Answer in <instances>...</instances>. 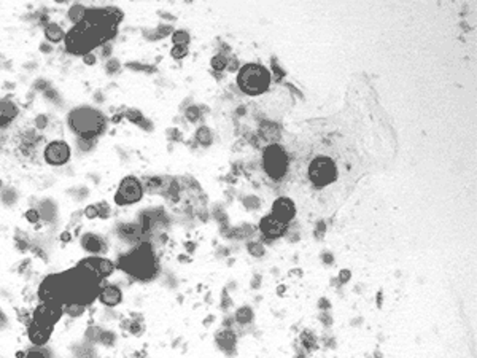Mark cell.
Returning a JSON list of instances; mask_svg holds the SVG:
<instances>
[{"instance_id":"41","label":"cell","mask_w":477,"mask_h":358,"mask_svg":"<svg viewBox=\"0 0 477 358\" xmlns=\"http://www.w3.org/2000/svg\"><path fill=\"white\" fill-rule=\"evenodd\" d=\"M250 252L253 253V255H263V247H259L258 244L255 247L250 245Z\"/></svg>"},{"instance_id":"16","label":"cell","mask_w":477,"mask_h":358,"mask_svg":"<svg viewBox=\"0 0 477 358\" xmlns=\"http://www.w3.org/2000/svg\"><path fill=\"white\" fill-rule=\"evenodd\" d=\"M82 245L89 253H101L104 250V240L96 234H84L82 239Z\"/></svg>"},{"instance_id":"15","label":"cell","mask_w":477,"mask_h":358,"mask_svg":"<svg viewBox=\"0 0 477 358\" xmlns=\"http://www.w3.org/2000/svg\"><path fill=\"white\" fill-rule=\"evenodd\" d=\"M92 268L97 273V275L104 279V277H108L111 273L115 271V264L110 260H105V258H91Z\"/></svg>"},{"instance_id":"48","label":"cell","mask_w":477,"mask_h":358,"mask_svg":"<svg viewBox=\"0 0 477 358\" xmlns=\"http://www.w3.org/2000/svg\"><path fill=\"white\" fill-rule=\"evenodd\" d=\"M0 187H2V180H0Z\"/></svg>"},{"instance_id":"24","label":"cell","mask_w":477,"mask_h":358,"mask_svg":"<svg viewBox=\"0 0 477 358\" xmlns=\"http://www.w3.org/2000/svg\"><path fill=\"white\" fill-rule=\"evenodd\" d=\"M77 145H78V148H80V150H82V151H91L92 148H94L96 142H94V140H91V139H83V137H80V139L77 140Z\"/></svg>"},{"instance_id":"43","label":"cell","mask_w":477,"mask_h":358,"mask_svg":"<svg viewBox=\"0 0 477 358\" xmlns=\"http://www.w3.org/2000/svg\"><path fill=\"white\" fill-rule=\"evenodd\" d=\"M40 49L43 53H51V45H48V43H41Z\"/></svg>"},{"instance_id":"37","label":"cell","mask_w":477,"mask_h":358,"mask_svg":"<svg viewBox=\"0 0 477 358\" xmlns=\"http://www.w3.org/2000/svg\"><path fill=\"white\" fill-rule=\"evenodd\" d=\"M170 32H172V27L170 26H159L158 32H156V37H158V39H163L164 35L170 34Z\"/></svg>"},{"instance_id":"28","label":"cell","mask_w":477,"mask_h":358,"mask_svg":"<svg viewBox=\"0 0 477 358\" xmlns=\"http://www.w3.org/2000/svg\"><path fill=\"white\" fill-rule=\"evenodd\" d=\"M187 53H188V48L187 45H175L172 49V56L175 58V59H182L187 56Z\"/></svg>"},{"instance_id":"11","label":"cell","mask_w":477,"mask_h":358,"mask_svg":"<svg viewBox=\"0 0 477 358\" xmlns=\"http://www.w3.org/2000/svg\"><path fill=\"white\" fill-rule=\"evenodd\" d=\"M259 230H261L268 237H280L282 234H285L287 231V223H283V221L277 220L275 217H272V215H268V217H264L261 220V223H259Z\"/></svg>"},{"instance_id":"26","label":"cell","mask_w":477,"mask_h":358,"mask_svg":"<svg viewBox=\"0 0 477 358\" xmlns=\"http://www.w3.org/2000/svg\"><path fill=\"white\" fill-rule=\"evenodd\" d=\"M301 339H302V344H304L306 347H313V345L317 344V339H315L312 331H304V333H302Z\"/></svg>"},{"instance_id":"12","label":"cell","mask_w":477,"mask_h":358,"mask_svg":"<svg viewBox=\"0 0 477 358\" xmlns=\"http://www.w3.org/2000/svg\"><path fill=\"white\" fill-rule=\"evenodd\" d=\"M18 113H20V110H18L16 104L11 99H0V127L8 126L18 116Z\"/></svg>"},{"instance_id":"27","label":"cell","mask_w":477,"mask_h":358,"mask_svg":"<svg viewBox=\"0 0 477 358\" xmlns=\"http://www.w3.org/2000/svg\"><path fill=\"white\" fill-rule=\"evenodd\" d=\"M226 65H228V59L225 56H221V54H218V56H215L212 59V67L216 70H223Z\"/></svg>"},{"instance_id":"25","label":"cell","mask_w":477,"mask_h":358,"mask_svg":"<svg viewBox=\"0 0 477 358\" xmlns=\"http://www.w3.org/2000/svg\"><path fill=\"white\" fill-rule=\"evenodd\" d=\"M126 118L129 121H132L134 125H140V123L145 120L144 115H142L139 110H127V112H126Z\"/></svg>"},{"instance_id":"22","label":"cell","mask_w":477,"mask_h":358,"mask_svg":"<svg viewBox=\"0 0 477 358\" xmlns=\"http://www.w3.org/2000/svg\"><path fill=\"white\" fill-rule=\"evenodd\" d=\"M235 317H237V322H240V323H250L253 318V312L250 307H242Z\"/></svg>"},{"instance_id":"19","label":"cell","mask_w":477,"mask_h":358,"mask_svg":"<svg viewBox=\"0 0 477 358\" xmlns=\"http://www.w3.org/2000/svg\"><path fill=\"white\" fill-rule=\"evenodd\" d=\"M235 342V337L231 331H221L218 335V344L221 345V349L229 350V347L232 349V345Z\"/></svg>"},{"instance_id":"23","label":"cell","mask_w":477,"mask_h":358,"mask_svg":"<svg viewBox=\"0 0 477 358\" xmlns=\"http://www.w3.org/2000/svg\"><path fill=\"white\" fill-rule=\"evenodd\" d=\"M173 43L175 45H187V43L189 42V35L188 32H185V30H178V32L173 34Z\"/></svg>"},{"instance_id":"10","label":"cell","mask_w":477,"mask_h":358,"mask_svg":"<svg viewBox=\"0 0 477 358\" xmlns=\"http://www.w3.org/2000/svg\"><path fill=\"white\" fill-rule=\"evenodd\" d=\"M272 217H275L277 220L283 221V223H288V221L294 217V204L293 201H290L288 197H280L274 202V207H272Z\"/></svg>"},{"instance_id":"40","label":"cell","mask_w":477,"mask_h":358,"mask_svg":"<svg viewBox=\"0 0 477 358\" xmlns=\"http://www.w3.org/2000/svg\"><path fill=\"white\" fill-rule=\"evenodd\" d=\"M46 88H49V84L45 82V80H39V82L34 84V89H39V91H45Z\"/></svg>"},{"instance_id":"42","label":"cell","mask_w":477,"mask_h":358,"mask_svg":"<svg viewBox=\"0 0 477 358\" xmlns=\"http://www.w3.org/2000/svg\"><path fill=\"white\" fill-rule=\"evenodd\" d=\"M139 126H142V127H144L145 129V131H151V129H153V126H151V123L150 121H146V120H144V121H142L140 123V125Z\"/></svg>"},{"instance_id":"17","label":"cell","mask_w":477,"mask_h":358,"mask_svg":"<svg viewBox=\"0 0 477 358\" xmlns=\"http://www.w3.org/2000/svg\"><path fill=\"white\" fill-rule=\"evenodd\" d=\"M45 37H46V40L49 42V45H51V43L62 42L65 39V34H64V30H62V27L59 26V24L48 22L45 26Z\"/></svg>"},{"instance_id":"20","label":"cell","mask_w":477,"mask_h":358,"mask_svg":"<svg viewBox=\"0 0 477 358\" xmlns=\"http://www.w3.org/2000/svg\"><path fill=\"white\" fill-rule=\"evenodd\" d=\"M62 311L70 317H80L84 312V306L77 304V302H69V304L62 306Z\"/></svg>"},{"instance_id":"3","label":"cell","mask_w":477,"mask_h":358,"mask_svg":"<svg viewBox=\"0 0 477 358\" xmlns=\"http://www.w3.org/2000/svg\"><path fill=\"white\" fill-rule=\"evenodd\" d=\"M121 268L126 273L135 277H142V279L151 277L154 274V260L148 245L142 247L140 250L134 252L132 255L121 258Z\"/></svg>"},{"instance_id":"5","label":"cell","mask_w":477,"mask_h":358,"mask_svg":"<svg viewBox=\"0 0 477 358\" xmlns=\"http://www.w3.org/2000/svg\"><path fill=\"white\" fill-rule=\"evenodd\" d=\"M264 168L269 177L280 180L287 174L288 169V156L278 145L269 147L264 153Z\"/></svg>"},{"instance_id":"46","label":"cell","mask_w":477,"mask_h":358,"mask_svg":"<svg viewBox=\"0 0 477 358\" xmlns=\"http://www.w3.org/2000/svg\"><path fill=\"white\" fill-rule=\"evenodd\" d=\"M237 61H235V59H232L231 61V67H229V70H237Z\"/></svg>"},{"instance_id":"34","label":"cell","mask_w":477,"mask_h":358,"mask_svg":"<svg viewBox=\"0 0 477 358\" xmlns=\"http://www.w3.org/2000/svg\"><path fill=\"white\" fill-rule=\"evenodd\" d=\"M97 212H99V217L107 218V217H108V213H110V209H108L107 204L102 202V204H97Z\"/></svg>"},{"instance_id":"47","label":"cell","mask_w":477,"mask_h":358,"mask_svg":"<svg viewBox=\"0 0 477 358\" xmlns=\"http://www.w3.org/2000/svg\"><path fill=\"white\" fill-rule=\"evenodd\" d=\"M61 239H62V240H69V239H70V236H69V234H67V232H64L62 236H61Z\"/></svg>"},{"instance_id":"14","label":"cell","mask_w":477,"mask_h":358,"mask_svg":"<svg viewBox=\"0 0 477 358\" xmlns=\"http://www.w3.org/2000/svg\"><path fill=\"white\" fill-rule=\"evenodd\" d=\"M99 299H101L102 304L113 307L121 302V292L120 288L115 285H105L101 292H99Z\"/></svg>"},{"instance_id":"35","label":"cell","mask_w":477,"mask_h":358,"mask_svg":"<svg viewBox=\"0 0 477 358\" xmlns=\"http://www.w3.org/2000/svg\"><path fill=\"white\" fill-rule=\"evenodd\" d=\"M43 94H45L46 99H51V101H54V102H59V96H58V92H56L54 89H51V88H46L45 91H43Z\"/></svg>"},{"instance_id":"2","label":"cell","mask_w":477,"mask_h":358,"mask_svg":"<svg viewBox=\"0 0 477 358\" xmlns=\"http://www.w3.org/2000/svg\"><path fill=\"white\" fill-rule=\"evenodd\" d=\"M239 86L240 89L247 94H261L268 89L270 82V73L268 69H264L259 64H247L242 70L239 72Z\"/></svg>"},{"instance_id":"9","label":"cell","mask_w":477,"mask_h":358,"mask_svg":"<svg viewBox=\"0 0 477 358\" xmlns=\"http://www.w3.org/2000/svg\"><path fill=\"white\" fill-rule=\"evenodd\" d=\"M45 161L51 166H64L70 158V147L64 140L49 142L45 148Z\"/></svg>"},{"instance_id":"29","label":"cell","mask_w":477,"mask_h":358,"mask_svg":"<svg viewBox=\"0 0 477 358\" xmlns=\"http://www.w3.org/2000/svg\"><path fill=\"white\" fill-rule=\"evenodd\" d=\"M24 358H49V355H48V352H46V350L34 349V350L27 352L26 357H24Z\"/></svg>"},{"instance_id":"38","label":"cell","mask_w":477,"mask_h":358,"mask_svg":"<svg viewBox=\"0 0 477 358\" xmlns=\"http://www.w3.org/2000/svg\"><path fill=\"white\" fill-rule=\"evenodd\" d=\"M83 61H84L86 65H94L96 64V56L92 53H88V54H84V56H83Z\"/></svg>"},{"instance_id":"18","label":"cell","mask_w":477,"mask_h":358,"mask_svg":"<svg viewBox=\"0 0 477 358\" xmlns=\"http://www.w3.org/2000/svg\"><path fill=\"white\" fill-rule=\"evenodd\" d=\"M86 11H88V8L83 7V5H73V7L69 10V20L75 24V26H78V24H82L84 21Z\"/></svg>"},{"instance_id":"44","label":"cell","mask_w":477,"mask_h":358,"mask_svg":"<svg viewBox=\"0 0 477 358\" xmlns=\"http://www.w3.org/2000/svg\"><path fill=\"white\" fill-rule=\"evenodd\" d=\"M110 51H111V46L110 45H104L102 46V54H104V56H108Z\"/></svg>"},{"instance_id":"33","label":"cell","mask_w":477,"mask_h":358,"mask_svg":"<svg viewBox=\"0 0 477 358\" xmlns=\"http://www.w3.org/2000/svg\"><path fill=\"white\" fill-rule=\"evenodd\" d=\"M26 218L30 221V223H37V221L40 220V213H39V211H35V209H30V211L26 212Z\"/></svg>"},{"instance_id":"1","label":"cell","mask_w":477,"mask_h":358,"mask_svg":"<svg viewBox=\"0 0 477 358\" xmlns=\"http://www.w3.org/2000/svg\"><path fill=\"white\" fill-rule=\"evenodd\" d=\"M69 126L73 132H77L80 137L94 140L97 135H101L105 129V118L101 112L89 107H80L72 110L69 115Z\"/></svg>"},{"instance_id":"4","label":"cell","mask_w":477,"mask_h":358,"mask_svg":"<svg viewBox=\"0 0 477 358\" xmlns=\"http://www.w3.org/2000/svg\"><path fill=\"white\" fill-rule=\"evenodd\" d=\"M309 177L317 187H325V185L336 180L337 177V168L331 158L321 156L311 164L309 168Z\"/></svg>"},{"instance_id":"45","label":"cell","mask_w":477,"mask_h":358,"mask_svg":"<svg viewBox=\"0 0 477 358\" xmlns=\"http://www.w3.org/2000/svg\"><path fill=\"white\" fill-rule=\"evenodd\" d=\"M349 277H350V273H349V271H345V273H340V280H342V282L349 280Z\"/></svg>"},{"instance_id":"21","label":"cell","mask_w":477,"mask_h":358,"mask_svg":"<svg viewBox=\"0 0 477 358\" xmlns=\"http://www.w3.org/2000/svg\"><path fill=\"white\" fill-rule=\"evenodd\" d=\"M196 139L202 145H210V142H212V132H210L208 127H201L196 134Z\"/></svg>"},{"instance_id":"31","label":"cell","mask_w":477,"mask_h":358,"mask_svg":"<svg viewBox=\"0 0 477 358\" xmlns=\"http://www.w3.org/2000/svg\"><path fill=\"white\" fill-rule=\"evenodd\" d=\"M199 116H201V112H199V108H197V107H189L188 110H187V118L189 120V121H197V120H199Z\"/></svg>"},{"instance_id":"30","label":"cell","mask_w":477,"mask_h":358,"mask_svg":"<svg viewBox=\"0 0 477 358\" xmlns=\"http://www.w3.org/2000/svg\"><path fill=\"white\" fill-rule=\"evenodd\" d=\"M118 69H120V61L118 59H110L107 65H105V70H107V73H110V75H113L115 72H118Z\"/></svg>"},{"instance_id":"8","label":"cell","mask_w":477,"mask_h":358,"mask_svg":"<svg viewBox=\"0 0 477 358\" xmlns=\"http://www.w3.org/2000/svg\"><path fill=\"white\" fill-rule=\"evenodd\" d=\"M62 314H64L62 306L51 304V302H41V304L34 311L32 322L37 323V325H40V326L53 328Z\"/></svg>"},{"instance_id":"6","label":"cell","mask_w":477,"mask_h":358,"mask_svg":"<svg viewBox=\"0 0 477 358\" xmlns=\"http://www.w3.org/2000/svg\"><path fill=\"white\" fill-rule=\"evenodd\" d=\"M144 196V187L135 177H126L118 188V193L115 196V202L118 206H127V204L139 202Z\"/></svg>"},{"instance_id":"7","label":"cell","mask_w":477,"mask_h":358,"mask_svg":"<svg viewBox=\"0 0 477 358\" xmlns=\"http://www.w3.org/2000/svg\"><path fill=\"white\" fill-rule=\"evenodd\" d=\"M39 296L41 302H51V304L64 306L62 299V285H61V274L49 275L41 282Z\"/></svg>"},{"instance_id":"32","label":"cell","mask_w":477,"mask_h":358,"mask_svg":"<svg viewBox=\"0 0 477 358\" xmlns=\"http://www.w3.org/2000/svg\"><path fill=\"white\" fill-rule=\"evenodd\" d=\"M84 217L89 218V220H94L99 217V212H97V206H88L84 209Z\"/></svg>"},{"instance_id":"39","label":"cell","mask_w":477,"mask_h":358,"mask_svg":"<svg viewBox=\"0 0 477 358\" xmlns=\"http://www.w3.org/2000/svg\"><path fill=\"white\" fill-rule=\"evenodd\" d=\"M129 67H131V69H139V70H146V72H154V67H145L144 64H134V63H131V64H127Z\"/></svg>"},{"instance_id":"36","label":"cell","mask_w":477,"mask_h":358,"mask_svg":"<svg viewBox=\"0 0 477 358\" xmlns=\"http://www.w3.org/2000/svg\"><path fill=\"white\" fill-rule=\"evenodd\" d=\"M35 125H37V129H45L46 125H48V118H46L45 115L37 116V118H35Z\"/></svg>"},{"instance_id":"13","label":"cell","mask_w":477,"mask_h":358,"mask_svg":"<svg viewBox=\"0 0 477 358\" xmlns=\"http://www.w3.org/2000/svg\"><path fill=\"white\" fill-rule=\"evenodd\" d=\"M53 328H46V326H40L37 323H30L29 325V339L30 342L35 345H43L48 342L49 336H51Z\"/></svg>"}]
</instances>
